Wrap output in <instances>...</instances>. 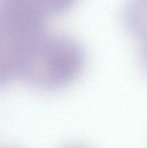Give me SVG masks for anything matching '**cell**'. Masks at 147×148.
I'll use <instances>...</instances> for the list:
<instances>
[{
  "instance_id": "6da1fadb",
  "label": "cell",
  "mask_w": 147,
  "mask_h": 148,
  "mask_svg": "<svg viewBox=\"0 0 147 148\" xmlns=\"http://www.w3.org/2000/svg\"><path fill=\"white\" fill-rule=\"evenodd\" d=\"M84 64V50L77 40L46 32L29 51L20 77L37 89L56 90L72 83Z\"/></svg>"
},
{
  "instance_id": "7a4b0ae2",
  "label": "cell",
  "mask_w": 147,
  "mask_h": 148,
  "mask_svg": "<svg viewBox=\"0 0 147 148\" xmlns=\"http://www.w3.org/2000/svg\"><path fill=\"white\" fill-rule=\"evenodd\" d=\"M28 47L6 27L0 17V88L20 77Z\"/></svg>"
},
{
  "instance_id": "3957f363",
  "label": "cell",
  "mask_w": 147,
  "mask_h": 148,
  "mask_svg": "<svg viewBox=\"0 0 147 148\" xmlns=\"http://www.w3.org/2000/svg\"><path fill=\"white\" fill-rule=\"evenodd\" d=\"M125 20L133 34L147 42V0H131L125 12Z\"/></svg>"
},
{
  "instance_id": "277c9868",
  "label": "cell",
  "mask_w": 147,
  "mask_h": 148,
  "mask_svg": "<svg viewBox=\"0 0 147 148\" xmlns=\"http://www.w3.org/2000/svg\"><path fill=\"white\" fill-rule=\"evenodd\" d=\"M141 62L143 67L147 72V42L143 43L142 53H141Z\"/></svg>"
}]
</instances>
